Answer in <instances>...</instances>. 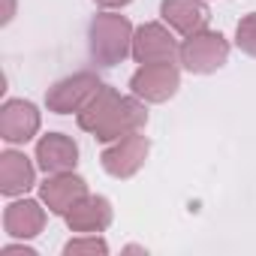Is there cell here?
Masks as SVG:
<instances>
[{"label":"cell","mask_w":256,"mask_h":256,"mask_svg":"<svg viewBox=\"0 0 256 256\" xmlns=\"http://www.w3.org/2000/svg\"><path fill=\"white\" fill-rule=\"evenodd\" d=\"M6 4V10H4V24H10L12 18H16V0H4Z\"/></svg>","instance_id":"19"},{"label":"cell","mask_w":256,"mask_h":256,"mask_svg":"<svg viewBox=\"0 0 256 256\" xmlns=\"http://www.w3.org/2000/svg\"><path fill=\"white\" fill-rule=\"evenodd\" d=\"M34 184H36V166L30 163V157L24 151L6 148L0 154V193L16 199L24 196Z\"/></svg>","instance_id":"14"},{"label":"cell","mask_w":256,"mask_h":256,"mask_svg":"<svg viewBox=\"0 0 256 256\" xmlns=\"http://www.w3.org/2000/svg\"><path fill=\"white\" fill-rule=\"evenodd\" d=\"M82 196H88V181L76 172H58V175H48L40 184V199L58 217H64Z\"/></svg>","instance_id":"12"},{"label":"cell","mask_w":256,"mask_h":256,"mask_svg":"<svg viewBox=\"0 0 256 256\" xmlns=\"http://www.w3.org/2000/svg\"><path fill=\"white\" fill-rule=\"evenodd\" d=\"M112 217H114L112 202H108L106 196H94V193L82 196V199H78V202L64 214V220H66L70 232H76V235L106 232V229L112 226Z\"/></svg>","instance_id":"9"},{"label":"cell","mask_w":256,"mask_h":256,"mask_svg":"<svg viewBox=\"0 0 256 256\" xmlns=\"http://www.w3.org/2000/svg\"><path fill=\"white\" fill-rule=\"evenodd\" d=\"M46 202L42 199H28V196H16L6 211H4V229L10 238H18V241H28V238H36L42 229H46Z\"/></svg>","instance_id":"10"},{"label":"cell","mask_w":256,"mask_h":256,"mask_svg":"<svg viewBox=\"0 0 256 256\" xmlns=\"http://www.w3.org/2000/svg\"><path fill=\"white\" fill-rule=\"evenodd\" d=\"M160 18L181 36H193L208 28L211 10L205 0H163L160 4Z\"/></svg>","instance_id":"13"},{"label":"cell","mask_w":256,"mask_h":256,"mask_svg":"<svg viewBox=\"0 0 256 256\" xmlns=\"http://www.w3.org/2000/svg\"><path fill=\"white\" fill-rule=\"evenodd\" d=\"M100 10H124L126 4H133V0H94Z\"/></svg>","instance_id":"18"},{"label":"cell","mask_w":256,"mask_h":256,"mask_svg":"<svg viewBox=\"0 0 256 256\" xmlns=\"http://www.w3.org/2000/svg\"><path fill=\"white\" fill-rule=\"evenodd\" d=\"M34 160H36V166L46 175L76 172V166H78V145L66 133H46L36 142V157Z\"/></svg>","instance_id":"11"},{"label":"cell","mask_w":256,"mask_h":256,"mask_svg":"<svg viewBox=\"0 0 256 256\" xmlns=\"http://www.w3.org/2000/svg\"><path fill=\"white\" fill-rule=\"evenodd\" d=\"M181 42L175 40V30L160 22H145L133 34V60L136 64H163L178 60Z\"/></svg>","instance_id":"7"},{"label":"cell","mask_w":256,"mask_h":256,"mask_svg":"<svg viewBox=\"0 0 256 256\" xmlns=\"http://www.w3.org/2000/svg\"><path fill=\"white\" fill-rule=\"evenodd\" d=\"M78 130L90 133L96 142H114L120 136H130L136 130H145L148 124V108L145 100L136 94H120L108 84L96 90V96L76 114Z\"/></svg>","instance_id":"1"},{"label":"cell","mask_w":256,"mask_h":256,"mask_svg":"<svg viewBox=\"0 0 256 256\" xmlns=\"http://www.w3.org/2000/svg\"><path fill=\"white\" fill-rule=\"evenodd\" d=\"M100 88H102V82H100L96 72H88V70L84 72H72V76L54 82L46 90V106L54 114H78L96 96Z\"/></svg>","instance_id":"4"},{"label":"cell","mask_w":256,"mask_h":256,"mask_svg":"<svg viewBox=\"0 0 256 256\" xmlns=\"http://www.w3.org/2000/svg\"><path fill=\"white\" fill-rule=\"evenodd\" d=\"M235 46L247 58H256V12H250V16H244L238 22V28H235Z\"/></svg>","instance_id":"16"},{"label":"cell","mask_w":256,"mask_h":256,"mask_svg":"<svg viewBox=\"0 0 256 256\" xmlns=\"http://www.w3.org/2000/svg\"><path fill=\"white\" fill-rule=\"evenodd\" d=\"M0 253H4V256H36V250L28 247V244H6Z\"/></svg>","instance_id":"17"},{"label":"cell","mask_w":256,"mask_h":256,"mask_svg":"<svg viewBox=\"0 0 256 256\" xmlns=\"http://www.w3.org/2000/svg\"><path fill=\"white\" fill-rule=\"evenodd\" d=\"M108 244L100 238V232L94 235H76L64 244V256H106Z\"/></svg>","instance_id":"15"},{"label":"cell","mask_w":256,"mask_h":256,"mask_svg":"<svg viewBox=\"0 0 256 256\" xmlns=\"http://www.w3.org/2000/svg\"><path fill=\"white\" fill-rule=\"evenodd\" d=\"M148 151H151V142L142 130L130 133V136H120L114 142H108V148L100 154V163L106 169V175L118 178V181H126V178H133L145 160H148Z\"/></svg>","instance_id":"5"},{"label":"cell","mask_w":256,"mask_h":256,"mask_svg":"<svg viewBox=\"0 0 256 256\" xmlns=\"http://www.w3.org/2000/svg\"><path fill=\"white\" fill-rule=\"evenodd\" d=\"M229 60V42L220 30H199L193 36H184L181 52H178V64L193 72V76H211L217 72L223 64Z\"/></svg>","instance_id":"3"},{"label":"cell","mask_w":256,"mask_h":256,"mask_svg":"<svg viewBox=\"0 0 256 256\" xmlns=\"http://www.w3.org/2000/svg\"><path fill=\"white\" fill-rule=\"evenodd\" d=\"M181 88V70L175 60L163 64H139V70L130 76V94H136L145 102H166Z\"/></svg>","instance_id":"6"},{"label":"cell","mask_w":256,"mask_h":256,"mask_svg":"<svg viewBox=\"0 0 256 256\" xmlns=\"http://www.w3.org/2000/svg\"><path fill=\"white\" fill-rule=\"evenodd\" d=\"M133 22L118 10H102L88 24V52L102 66H118L124 58L133 54Z\"/></svg>","instance_id":"2"},{"label":"cell","mask_w":256,"mask_h":256,"mask_svg":"<svg viewBox=\"0 0 256 256\" xmlns=\"http://www.w3.org/2000/svg\"><path fill=\"white\" fill-rule=\"evenodd\" d=\"M42 114L30 100H6L0 106V139L10 145H24L40 133Z\"/></svg>","instance_id":"8"}]
</instances>
